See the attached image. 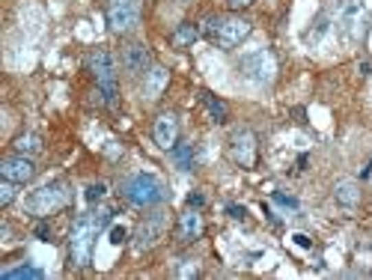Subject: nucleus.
Listing matches in <instances>:
<instances>
[{
	"label": "nucleus",
	"mask_w": 372,
	"mask_h": 280,
	"mask_svg": "<svg viewBox=\"0 0 372 280\" xmlns=\"http://www.w3.org/2000/svg\"><path fill=\"white\" fill-rule=\"evenodd\" d=\"M111 221V215L102 212V215H80L72 227V239H69V250H72V259L75 266H89L93 259V245H96V236L105 224Z\"/></svg>",
	"instance_id": "nucleus-1"
},
{
	"label": "nucleus",
	"mask_w": 372,
	"mask_h": 280,
	"mask_svg": "<svg viewBox=\"0 0 372 280\" xmlns=\"http://www.w3.org/2000/svg\"><path fill=\"white\" fill-rule=\"evenodd\" d=\"M203 33L208 39H215L217 45H223V48H235L239 42H244V36L250 33V21H244V18H221V15H212L206 18L203 24Z\"/></svg>",
	"instance_id": "nucleus-2"
},
{
	"label": "nucleus",
	"mask_w": 372,
	"mask_h": 280,
	"mask_svg": "<svg viewBox=\"0 0 372 280\" xmlns=\"http://www.w3.org/2000/svg\"><path fill=\"white\" fill-rule=\"evenodd\" d=\"M66 185L63 182H45L39 185L36 191L27 194V200H24V209L36 215V218H45V215H51V212H57L63 203H66Z\"/></svg>",
	"instance_id": "nucleus-3"
},
{
	"label": "nucleus",
	"mask_w": 372,
	"mask_h": 280,
	"mask_svg": "<svg viewBox=\"0 0 372 280\" xmlns=\"http://www.w3.org/2000/svg\"><path fill=\"white\" fill-rule=\"evenodd\" d=\"M122 194L129 197V200H131L134 206H155V203H161V200L167 197L164 185H161L155 176H149V173H138V176H131L129 182L122 185Z\"/></svg>",
	"instance_id": "nucleus-4"
},
{
	"label": "nucleus",
	"mask_w": 372,
	"mask_h": 280,
	"mask_svg": "<svg viewBox=\"0 0 372 280\" xmlns=\"http://www.w3.org/2000/svg\"><path fill=\"white\" fill-rule=\"evenodd\" d=\"M89 69H93V75L98 80V87H102V96L107 105L116 102V60L111 51H96L93 57H89Z\"/></svg>",
	"instance_id": "nucleus-5"
},
{
	"label": "nucleus",
	"mask_w": 372,
	"mask_h": 280,
	"mask_svg": "<svg viewBox=\"0 0 372 280\" xmlns=\"http://www.w3.org/2000/svg\"><path fill=\"white\" fill-rule=\"evenodd\" d=\"M107 21L116 33H129L140 21V3L138 0H111L107 3Z\"/></svg>",
	"instance_id": "nucleus-6"
},
{
	"label": "nucleus",
	"mask_w": 372,
	"mask_h": 280,
	"mask_svg": "<svg viewBox=\"0 0 372 280\" xmlns=\"http://www.w3.org/2000/svg\"><path fill=\"white\" fill-rule=\"evenodd\" d=\"M241 72H244V78H250L253 84H268L271 78H274V57H271L268 51H253L248 54V57H241Z\"/></svg>",
	"instance_id": "nucleus-7"
},
{
	"label": "nucleus",
	"mask_w": 372,
	"mask_h": 280,
	"mask_svg": "<svg viewBox=\"0 0 372 280\" xmlns=\"http://www.w3.org/2000/svg\"><path fill=\"white\" fill-rule=\"evenodd\" d=\"M230 152L239 167H253V161H256V138H253V131H248V129L232 131Z\"/></svg>",
	"instance_id": "nucleus-8"
},
{
	"label": "nucleus",
	"mask_w": 372,
	"mask_h": 280,
	"mask_svg": "<svg viewBox=\"0 0 372 280\" xmlns=\"http://www.w3.org/2000/svg\"><path fill=\"white\" fill-rule=\"evenodd\" d=\"M152 138L161 149H173L176 147V138H179V122L173 114H161L155 125H152Z\"/></svg>",
	"instance_id": "nucleus-9"
},
{
	"label": "nucleus",
	"mask_w": 372,
	"mask_h": 280,
	"mask_svg": "<svg viewBox=\"0 0 372 280\" xmlns=\"http://www.w3.org/2000/svg\"><path fill=\"white\" fill-rule=\"evenodd\" d=\"M36 173V167H33V161L30 158H24V155H12V158H6L3 164H0V176L3 179H12V182H30Z\"/></svg>",
	"instance_id": "nucleus-10"
},
{
	"label": "nucleus",
	"mask_w": 372,
	"mask_h": 280,
	"mask_svg": "<svg viewBox=\"0 0 372 280\" xmlns=\"http://www.w3.org/2000/svg\"><path fill=\"white\" fill-rule=\"evenodd\" d=\"M122 63H125V69L131 72V75H146V72L152 69V57H149V51L143 48V45H125V51H122Z\"/></svg>",
	"instance_id": "nucleus-11"
},
{
	"label": "nucleus",
	"mask_w": 372,
	"mask_h": 280,
	"mask_svg": "<svg viewBox=\"0 0 372 280\" xmlns=\"http://www.w3.org/2000/svg\"><path fill=\"white\" fill-rule=\"evenodd\" d=\"M161 236H164V218H161V215H152V218H146L138 227V236H134L138 241H134V248H138V250L152 248Z\"/></svg>",
	"instance_id": "nucleus-12"
},
{
	"label": "nucleus",
	"mask_w": 372,
	"mask_h": 280,
	"mask_svg": "<svg viewBox=\"0 0 372 280\" xmlns=\"http://www.w3.org/2000/svg\"><path fill=\"white\" fill-rule=\"evenodd\" d=\"M199 233H203V218H199V212L188 209L182 218H179V239L182 241H197Z\"/></svg>",
	"instance_id": "nucleus-13"
},
{
	"label": "nucleus",
	"mask_w": 372,
	"mask_h": 280,
	"mask_svg": "<svg viewBox=\"0 0 372 280\" xmlns=\"http://www.w3.org/2000/svg\"><path fill=\"white\" fill-rule=\"evenodd\" d=\"M167 69H161V66H152L146 72V84H143V89H146V98H158L161 93H164V87H167Z\"/></svg>",
	"instance_id": "nucleus-14"
},
{
	"label": "nucleus",
	"mask_w": 372,
	"mask_h": 280,
	"mask_svg": "<svg viewBox=\"0 0 372 280\" xmlns=\"http://www.w3.org/2000/svg\"><path fill=\"white\" fill-rule=\"evenodd\" d=\"M333 197H337V203L346 206V209L358 206V200H360L358 182H355V179H342V182H337V188H333Z\"/></svg>",
	"instance_id": "nucleus-15"
},
{
	"label": "nucleus",
	"mask_w": 372,
	"mask_h": 280,
	"mask_svg": "<svg viewBox=\"0 0 372 280\" xmlns=\"http://www.w3.org/2000/svg\"><path fill=\"white\" fill-rule=\"evenodd\" d=\"M337 12L346 24H355L360 15H364V0H340L337 3Z\"/></svg>",
	"instance_id": "nucleus-16"
},
{
	"label": "nucleus",
	"mask_w": 372,
	"mask_h": 280,
	"mask_svg": "<svg viewBox=\"0 0 372 280\" xmlns=\"http://www.w3.org/2000/svg\"><path fill=\"white\" fill-rule=\"evenodd\" d=\"M197 36H199V30H197V24H179L176 30H173V45L176 48H188L190 42H197Z\"/></svg>",
	"instance_id": "nucleus-17"
},
{
	"label": "nucleus",
	"mask_w": 372,
	"mask_h": 280,
	"mask_svg": "<svg viewBox=\"0 0 372 280\" xmlns=\"http://www.w3.org/2000/svg\"><path fill=\"white\" fill-rule=\"evenodd\" d=\"M170 152H173V161H176L179 170H190V167H194V147H190V143H176Z\"/></svg>",
	"instance_id": "nucleus-18"
},
{
	"label": "nucleus",
	"mask_w": 372,
	"mask_h": 280,
	"mask_svg": "<svg viewBox=\"0 0 372 280\" xmlns=\"http://www.w3.org/2000/svg\"><path fill=\"white\" fill-rule=\"evenodd\" d=\"M199 98H203V105L208 107V114H212L215 122H226V105L223 102H217L212 93H199Z\"/></svg>",
	"instance_id": "nucleus-19"
},
{
	"label": "nucleus",
	"mask_w": 372,
	"mask_h": 280,
	"mask_svg": "<svg viewBox=\"0 0 372 280\" xmlns=\"http://www.w3.org/2000/svg\"><path fill=\"white\" fill-rule=\"evenodd\" d=\"M6 280H21V277H30V280H39L45 277L42 268H33V266H21V268H9V272H3Z\"/></svg>",
	"instance_id": "nucleus-20"
},
{
	"label": "nucleus",
	"mask_w": 372,
	"mask_h": 280,
	"mask_svg": "<svg viewBox=\"0 0 372 280\" xmlns=\"http://www.w3.org/2000/svg\"><path fill=\"white\" fill-rule=\"evenodd\" d=\"M15 149L21 152V155H24V152H39L42 149V140L36 138V134H24V138L15 140Z\"/></svg>",
	"instance_id": "nucleus-21"
},
{
	"label": "nucleus",
	"mask_w": 372,
	"mask_h": 280,
	"mask_svg": "<svg viewBox=\"0 0 372 280\" xmlns=\"http://www.w3.org/2000/svg\"><path fill=\"white\" fill-rule=\"evenodd\" d=\"M15 185L18 182H12V179H3V185H0V203H12L15 200Z\"/></svg>",
	"instance_id": "nucleus-22"
},
{
	"label": "nucleus",
	"mask_w": 372,
	"mask_h": 280,
	"mask_svg": "<svg viewBox=\"0 0 372 280\" xmlns=\"http://www.w3.org/2000/svg\"><path fill=\"white\" fill-rule=\"evenodd\" d=\"M105 191H107V188H105V182H96V185H89V188H87V200H89V203L102 200V197H105Z\"/></svg>",
	"instance_id": "nucleus-23"
},
{
	"label": "nucleus",
	"mask_w": 372,
	"mask_h": 280,
	"mask_svg": "<svg viewBox=\"0 0 372 280\" xmlns=\"http://www.w3.org/2000/svg\"><path fill=\"white\" fill-rule=\"evenodd\" d=\"M111 241H113V245H122V241H125V230L122 227H113L111 230Z\"/></svg>",
	"instance_id": "nucleus-24"
},
{
	"label": "nucleus",
	"mask_w": 372,
	"mask_h": 280,
	"mask_svg": "<svg viewBox=\"0 0 372 280\" xmlns=\"http://www.w3.org/2000/svg\"><path fill=\"white\" fill-rule=\"evenodd\" d=\"M274 200H277V203H283V206H289V209H298V200H295V197H283V194H274Z\"/></svg>",
	"instance_id": "nucleus-25"
},
{
	"label": "nucleus",
	"mask_w": 372,
	"mask_h": 280,
	"mask_svg": "<svg viewBox=\"0 0 372 280\" xmlns=\"http://www.w3.org/2000/svg\"><path fill=\"white\" fill-rule=\"evenodd\" d=\"M292 239H295V245H301V248H310V245H313V241L307 239L304 233H298V236H292Z\"/></svg>",
	"instance_id": "nucleus-26"
},
{
	"label": "nucleus",
	"mask_w": 372,
	"mask_h": 280,
	"mask_svg": "<svg viewBox=\"0 0 372 280\" xmlns=\"http://www.w3.org/2000/svg\"><path fill=\"white\" fill-rule=\"evenodd\" d=\"M226 3H230L232 9H244V6H250L253 0H226Z\"/></svg>",
	"instance_id": "nucleus-27"
},
{
	"label": "nucleus",
	"mask_w": 372,
	"mask_h": 280,
	"mask_svg": "<svg viewBox=\"0 0 372 280\" xmlns=\"http://www.w3.org/2000/svg\"><path fill=\"white\" fill-rule=\"evenodd\" d=\"M230 215H232V218H239V221H241V218H244V215H248V212H244L241 206H230Z\"/></svg>",
	"instance_id": "nucleus-28"
},
{
	"label": "nucleus",
	"mask_w": 372,
	"mask_h": 280,
	"mask_svg": "<svg viewBox=\"0 0 372 280\" xmlns=\"http://www.w3.org/2000/svg\"><path fill=\"white\" fill-rule=\"evenodd\" d=\"M188 206H203V197L194 194V197H188Z\"/></svg>",
	"instance_id": "nucleus-29"
}]
</instances>
